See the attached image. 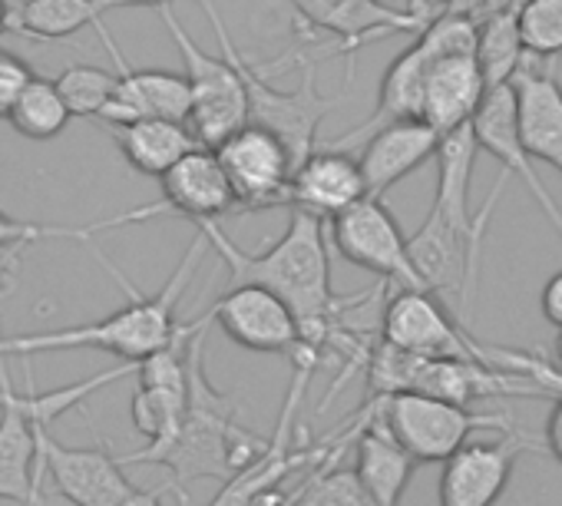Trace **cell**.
<instances>
[{
	"mask_svg": "<svg viewBox=\"0 0 562 506\" xmlns=\"http://www.w3.org/2000/svg\"><path fill=\"white\" fill-rule=\"evenodd\" d=\"M195 228L209 238L215 256L228 266V279H232L228 285L232 289L235 285H258V289H268L271 295H278L295 312L302 335L315 351L325 355L328 345L338 341L355 355V361L364 358V345H361V338H351L345 331L341 312H351L368 295H358L348 302L335 295L331 259H328L322 218L292 209L289 228L281 232V238L274 245L258 251V256L241 251L218 222H202Z\"/></svg>",
	"mask_w": 562,
	"mask_h": 506,
	"instance_id": "1",
	"label": "cell"
},
{
	"mask_svg": "<svg viewBox=\"0 0 562 506\" xmlns=\"http://www.w3.org/2000/svg\"><path fill=\"white\" fill-rule=\"evenodd\" d=\"M209 238L202 232H195V238L189 241L186 256L179 259V266L172 269L169 282L156 292V295H143L130 285V279L103 256L97 248L100 262L106 266V272L123 285V292L130 295V302L106 315L103 322H90V325H77V328H60V331H41V335H18V338H0V358H31V355H44V351H74V348H93V351H106L116 355L120 361H146L153 355H159L162 348H169L186 325L176 322V308L179 299L186 295L202 256H205Z\"/></svg>",
	"mask_w": 562,
	"mask_h": 506,
	"instance_id": "2",
	"label": "cell"
},
{
	"mask_svg": "<svg viewBox=\"0 0 562 506\" xmlns=\"http://www.w3.org/2000/svg\"><path fill=\"white\" fill-rule=\"evenodd\" d=\"M195 331L189 345V411L176 434V440L162 450L123 453V466L130 463H156L169 470V490H176L179 503L189 506V486L195 480H232L241 466L258 460L271 437H258L235 417V401L218 394L205 378V328Z\"/></svg>",
	"mask_w": 562,
	"mask_h": 506,
	"instance_id": "3",
	"label": "cell"
},
{
	"mask_svg": "<svg viewBox=\"0 0 562 506\" xmlns=\"http://www.w3.org/2000/svg\"><path fill=\"white\" fill-rule=\"evenodd\" d=\"M199 8L205 11L215 41L222 47V57L232 60V67L238 70L245 93H248V123L271 130L281 143L289 146L292 159H295V172L302 169V162L315 153V139H318V126L325 123L328 113H335L341 106V97H325L315 83L318 74V60H299L302 64V83L295 90H278L261 77V67L248 64L241 57V50L235 47L232 34L225 31V21L218 18L212 0H199Z\"/></svg>",
	"mask_w": 562,
	"mask_h": 506,
	"instance_id": "4",
	"label": "cell"
},
{
	"mask_svg": "<svg viewBox=\"0 0 562 506\" xmlns=\"http://www.w3.org/2000/svg\"><path fill=\"white\" fill-rule=\"evenodd\" d=\"M368 381H371V397L417 391V394L453 401L460 407H470L476 397H496V394L546 397V391L536 381H529L516 371H503V368H493L483 361L417 358V355H404L384 341L368 358Z\"/></svg>",
	"mask_w": 562,
	"mask_h": 506,
	"instance_id": "5",
	"label": "cell"
},
{
	"mask_svg": "<svg viewBox=\"0 0 562 506\" xmlns=\"http://www.w3.org/2000/svg\"><path fill=\"white\" fill-rule=\"evenodd\" d=\"M162 24L179 47L189 93H192V113H189V130L199 139L202 149H218L228 136H235L241 126H248V93L232 67L228 57H212L205 54L189 31L179 24L172 8H162Z\"/></svg>",
	"mask_w": 562,
	"mask_h": 506,
	"instance_id": "6",
	"label": "cell"
},
{
	"mask_svg": "<svg viewBox=\"0 0 562 506\" xmlns=\"http://www.w3.org/2000/svg\"><path fill=\"white\" fill-rule=\"evenodd\" d=\"M381 411L397 443L417 463H447L467 440H473L476 430H516L503 414H473L470 407L417 391L381 397Z\"/></svg>",
	"mask_w": 562,
	"mask_h": 506,
	"instance_id": "7",
	"label": "cell"
},
{
	"mask_svg": "<svg viewBox=\"0 0 562 506\" xmlns=\"http://www.w3.org/2000/svg\"><path fill=\"white\" fill-rule=\"evenodd\" d=\"M209 318L238 348L258 355H285L292 364H312V368L325 361V355L305 341L295 312L268 289L235 285L209 308Z\"/></svg>",
	"mask_w": 562,
	"mask_h": 506,
	"instance_id": "8",
	"label": "cell"
},
{
	"mask_svg": "<svg viewBox=\"0 0 562 506\" xmlns=\"http://www.w3.org/2000/svg\"><path fill=\"white\" fill-rule=\"evenodd\" d=\"M381 341L417 358L493 364L490 348H483L434 292L397 289L381 312Z\"/></svg>",
	"mask_w": 562,
	"mask_h": 506,
	"instance_id": "9",
	"label": "cell"
},
{
	"mask_svg": "<svg viewBox=\"0 0 562 506\" xmlns=\"http://www.w3.org/2000/svg\"><path fill=\"white\" fill-rule=\"evenodd\" d=\"M299 14V27L305 41L315 37H335V54H351V64L358 50L371 41H384L391 34H424L437 18L447 11L440 8H384L378 0H289Z\"/></svg>",
	"mask_w": 562,
	"mask_h": 506,
	"instance_id": "10",
	"label": "cell"
},
{
	"mask_svg": "<svg viewBox=\"0 0 562 506\" xmlns=\"http://www.w3.org/2000/svg\"><path fill=\"white\" fill-rule=\"evenodd\" d=\"M159 182H162V195L156 202L136 205V209L120 212V215H110V218L90 225V232L120 228V225H133V222H149V218H162V215H176V218H189L192 225H202V222H218L222 215L238 212V199H235V192L228 185V176H225L215 149L189 153Z\"/></svg>",
	"mask_w": 562,
	"mask_h": 506,
	"instance_id": "11",
	"label": "cell"
},
{
	"mask_svg": "<svg viewBox=\"0 0 562 506\" xmlns=\"http://www.w3.org/2000/svg\"><path fill=\"white\" fill-rule=\"evenodd\" d=\"M328 225H331L335 248L351 266L374 272L384 285L430 292L411 262V248H407V238L401 235L397 218L381 199L368 195L364 202L351 205Z\"/></svg>",
	"mask_w": 562,
	"mask_h": 506,
	"instance_id": "12",
	"label": "cell"
},
{
	"mask_svg": "<svg viewBox=\"0 0 562 506\" xmlns=\"http://www.w3.org/2000/svg\"><path fill=\"white\" fill-rule=\"evenodd\" d=\"M209 322H189L182 335L159 355L139 361V387L133 394V427L146 437L143 453L162 450L176 440L189 411V345Z\"/></svg>",
	"mask_w": 562,
	"mask_h": 506,
	"instance_id": "13",
	"label": "cell"
},
{
	"mask_svg": "<svg viewBox=\"0 0 562 506\" xmlns=\"http://www.w3.org/2000/svg\"><path fill=\"white\" fill-rule=\"evenodd\" d=\"M228 185L241 212H265L278 205H292L295 159L289 146L265 126H241L215 149Z\"/></svg>",
	"mask_w": 562,
	"mask_h": 506,
	"instance_id": "14",
	"label": "cell"
},
{
	"mask_svg": "<svg viewBox=\"0 0 562 506\" xmlns=\"http://www.w3.org/2000/svg\"><path fill=\"white\" fill-rule=\"evenodd\" d=\"M407 248L417 276L447 308H453L457 322L467 328V315L480 276V256L473 241L460 235L437 209H430L427 222L407 238Z\"/></svg>",
	"mask_w": 562,
	"mask_h": 506,
	"instance_id": "15",
	"label": "cell"
},
{
	"mask_svg": "<svg viewBox=\"0 0 562 506\" xmlns=\"http://www.w3.org/2000/svg\"><path fill=\"white\" fill-rule=\"evenodd\" d=\"M47 476L74 506H123L139 486L123 473V460L106 447H67L37 427Z\"/></svg>",
	"mask_w": 562,
	"mask_h": 506,
	"instance_id": "16",
	"label": "cell"
},
{
	"mask_svg": "<svg viewBox=\"0 0 562 506\" xmlns=\"http://www.w3.org/2000/svg\"><path fill=\"white\" fill-rule=\"evenodd\" d=\"M522 450H542L529 434L513 430L499 440H467L440 473V506H493L513 476Z\"/></svg>",
	"mask_w": 562,
	"mask_h": 506,
	"instance_id": "17",
	"label": "cell"
},
{
	"mask_svg": "<svg viewBox=\"0 0 562 506\" xmlns=\"http://www.w3.org/2000/svg\"><path fill=\"white\" fill-rule=\"evenodd\" d=\"M47 463L41 453L37 427L14 391L11 374L0 358V499L18 506H44Z\"/></svg>",
	"mask_w": 562,
	"mask_h": 506,
	"instance_id": "18",
	"label": "cell"
},
{
	"mask_svg": "<svg viewBox=\"0 0 562 506\" xmlns=\"http://www.w3.org/2000/svg\"><path fill=\"white\" fill-rule=\"evenodd\" d=\"M476 153H480V139H476V126H460L447 136H440V146H437V199H434V209L460 232L473 241L476 256H480V241H483V232H486V222L496 209V199L503 192V179L506 172L499 176V182L490 189V195L483 199V209L480 215H473V205H470V185H473V166H476Z\"/></svg>",
	"mask_w": 562,
	"mask_h": 506,
	"instance_id": "19",
	"label": "cell"
},
{
	"mask_svg": "<svg viewBox=\"0 0 562 506\" xmlns=\"http://www.w3.org/2000/svg\"><path fill=\"white\" fill-rule=\"evenodd\" d=\"M434 41L427 34L417 37V44H411L404 54H397L391 60V67L384 70L381 90H378V106L374 113L358 123L351 133L338 136L328 143V149L338 153H355L361 149L374 133H381L391 123H404V120H424V90H427V74L434 64Z\"/></svg>",
	"mask_w": 562,
	"mask_h": 506,
	"instance_id": "20",
	"label": "cell"
},
{
	"mask_svg": "<svg viewBox=\"0 0 562 506\" xmlns=\"http://www.w3.org/2000/svg\"><path fill=\"white\" fill-rule=\"evenodd\" d=\"M417 460L391 434L381 397H371L355 420V473L378 506H401Z\"/></svg>",
	"mask_w": 562,
	"mask_h": 506,
	"instance_id": "21",
	"label": "cell"
},
{
	"mask_svg": "<svg viewBox=\"0 0 562 506\" xmlns=\"http://www.w3.org/2000/svg\"><path fill=\"white\" fill-rule=\"evenodd\" d=\"M473 126H476L480 149H486L503 166L506 176L522 179V185L539 202L542 215L562 235V209L555 205V199L539 182V176L532 169V156L526 153V146L519 139V113H516V90H513V83L509 87H499V90H490V97H486L483 110L476 113Z\"/></svg>",
	"mask_w": 562,
	"mask_h": 506,
	"instance_id": "22",
	"label": "cell"
},
{
	"mask_svg": "<svg viewBox=\"0 0 562 506\" xmlns=\"http://www.w3.org/2000/svg\"><path fill=\"white\" fill-rule=\"evenodd\" d=\"M513 90L526 153L562 176V83L549 67H536V57H526L513 77Z\"/></svg>",
	"mask_w": 562,
	"mask_h": 506,
	"instance_id": "23",
	"label": "cell"
},
{
	"mask_svg": "<svg viewBox=\"0 0 562 506\" xmlns=\"http://www.w3.org/2000/svg\"><path fill=\"white\" fill-rule=\"evenodd\" d=\"M368 195L371 192L361 162L351 153H338L328 146L315 149L292 179V209L308 212L322 222L338 218L341 212L364 202Z\"/></svg>",
	"mask_w": 562,
	"mask_h": 506,
	"instance_id": "24",
	"label": "cell"
},
{
	"mask_svg": "<svg viewBox=\"0 0 562 506\" xmlns=\"http://www.w3.org/2000/svg\"><path fill=\"white\" fill-rule=\"evenodd\" d=\"M120 87L100 116L103 126H126L139 120H176L189 123L192 93L186 74L172 70H133L130 64L116 70Z\"/></svg>",
	"mask_w": 562,
	"mask_h": 506,
	"instance_id": "25",
	"label": "cell"
},
{
	"mask_svg": "<svg viewBox=\"0 0 562 506\" xmlns=\"http://www.w3.org/2000/svg\"><path fill=\"white\" fill-rule=\"evenodd\" d=\"M437 146H440V133L427 126L424 120H404V123L384 126L361 146V156H358L368 192L381 199L391 185H397L427 159H434Z\"/></svg>",
	"mask_w": 562,
	"mask_h": 506,
	"instance_id": "26",
	"label": "cell"
},
{
	"mask_svg": "<svg viewBox=\"0 0 562 506\" xmlns=\"http://www.w3.org/2000/svg\"><path fill=\"white\" fill-rule=\"evenodd\" d=\"M106 133L116 139L123 159L139 176H153V179H162L189 153L202 149L189 123H176V120H139L126 126H106Z\"/></svg>",
	"mask_w": 562,
	"mask_h": 506,
	"instance_id": "27",
	"label": "cell"
},
{
	"mask_svg": "<svg viewBox=\"0 0 562 506\" xmlns=\"http://www.w3.org/2000/svg\"><path fill=\"white\" fill-rule=\"evenodd\" d=\"M83 27L106 31L97 0H24L14 8V31L31 41H67Z\"/></svg>",
	"mask_w": 562,
	"mask_h": 506,
	"instance_id": "28",
	"label": "cell"
},
{
	"mask_svg": "<svg viewBox=\"0 0 562 506\" xmlns=\"http://www.w3.org/2000/svg\"><path fill=\"white\" fill-rule=\"evenodd\" d=\"M476 60H480V70H483L490 90H499V87L513 83L516 70L526 60L522 44H519V27H516V8L496 11L486 21H480Z\"/></svg>",
	"mask_w": 562,
	"mask_h": 506,
	"instance_id": "29",
	"label": "cell"
},
{
	"mask_svg": "<svg viewBox=\"0 0 562 506\" xmlns=\"http://www.w3.org/2000/svg\"><path fill=\"white\" fill-rule=\"evenodd\" d=\"M70 120H74V113L64 103L57 80H44V77H34L27 83V90L18 97V103L8 116V123L27 139H54L67 130Z\"/></svg>",
	"mask_w": 562,
	"mask_h": 506,
	"instance_id": "30",
	"label": "cell"
},
{
	"mask_svg": "<svg viewBox=\"0 0 562 506\" xmlns=\"http://www.w3.org/2000/svg\"><path fill=\"white\" fill-rule=\"evenodd\" d=\"M341 457L315 466L308 476H302L281 506H378L368 490L361 486L355 470L338 466Z\"/></svg>",
	"mask_w": 562,
	"mask_h": 506,
	"instance_id": "31",
	"label": "cell"
},
{
	"mask_svg": "<svg viewBox=\"0 0 562 506\" xmlns=\"http://www.w3.org/2000/svg\"><path fill=\"white\" fill-rule=\"evenodd\" d=\"M120 87V74L90 67V64H74L57 77V90L67 103V110L80 120H100Z\"/></svg>",
	"mask_w": 562,
	"mask_h": 506,
	"instance_id": "32",
	"label": "cell"
},
{
	"mask_svg": "<svg viewBox=\"0 0 562 506\" xmlns=\"http://www.w3.org/2000/svg\"><path fill=\"white\" fill-rule=\"evenodd\" d=\"M516 27L526 57L552 60L562 54V0H522L516 4Z\"/></svg>",
	"mask_w": 562,
	"mask_h": 506,
	"instance_id": "33",
	"label": "cell"
},
{
	"mask_svg": "<svg viewBox=\"0 0 562 506\" xmlns=\"http://www.w3.org/2000/svg\"><path fill=\"white\" fill-rule=\"evenodd\" d=\"M47 238H77V241H93L90 225L87 228H57V225H37V222H24L14 218L8 212H0V248H24L34 241H47Z\"/></svg>",
	"mask_w": 562,
	"mask_h": 506,
	"instance_id": "34",
	"label": "cell"
},
{
	"mask_svg": "<svg viewBox=\"0 0 562 506\" xmlns=\"http://www.w3.org/2000/svg\"><path fill=\"white\" fill-rule=\"evenodd\" d=\"M34 80V70L27 67V60H21L18 54L0 50V120H8L18 97L27 90V83Z\"/></svg>",
	"mask_w": 562,
	"mask_h": 506,
	"instance_id": "35",
	"label": "cell"
},
{
	"mask_svg": "<svg viewBox=\"0 0 562 506\" xmlns=\"http://www.w3.org/2000/svg\"><path fill=\"white\" fill-rule=\"evenodd\" d=\"M542 315L549 325L562 331V272H555L542 289Z\"/></svg>",
	"mask_w": 562,
	"mask_h": 506,
	"instance_id": "36",
	"label": "cell"
},
{
	"mask_svg": "<svg viewBox=\"0 0 562 506\" xmlns=\"http://www.w3.org/2000/svg\"><path fill=\"white\" fill-rule=\"evenodd\" d=\"M546 443L552 450V457L562 463V401H555L552 414H549V424H546Z\"/></svg>",
	"mask_w": 562,
	"mask_h": 506,
	"instance_id": "37",
	"label": "cell"
},
{
	"mask_svg": "<svg viewBox=\"0 0 562 506\" xmlns=\"http://www.w3.org/2000/svg\"><path fill=\"white\" fill-rule=\"evenodd\" d=\"M100 14L106 11H126V8H172V0H97Z\"/></svg>",
	"mask_w": 562,
	"mask_h": 506,
	"instance_id": "38",
	"label": "cell"
},
{
	"mask_svg": "<svg viewBox=\"0 0 562 506\" xmlns=\"http://www.w3.org/2000/svg\"><path fill=\"white\" fill-rule=\"evenodd\" d=\"M169 486L162 483V486H153V490H136L123 506H162V493H166Z\"/></svg>",
	"mask_w": 562,
	"mask_h": 506,
	"instance_id": "39",
	"label": "cell"
},
{
	"mask_svg": "<svg viewBox=\"0 0 562 506\" xmlns=\"http://www.w3.org/2000/svg\"><path fill=\"white\" fill-rule=\"evenodd\" d=\"M8 31H14V8L8 4V0H0V37H4Z\"/></svg>",
	"mask_w": 562,
	"mask_h": 506,
	"instance_id": "40",
	"label": "cell"
},
{
	"mask_svg": "<svg viewBox=\"0 0 562 506\" xmlns=\"http://www.w3.org/2000/svg\"><path fill=\"white\" fill-rule=\"evenodd\" d=\"M4 279H8V251L0 248V292H4ZM4 338V335H0Z\"/></svg>",
	"mask_w": 562,
	"mask_h": 506,
	"instance_id": "41",
	"label": "cell"
},
{
	"mask_svg": "<svg viewBox=\"0 0 562 506\" xmlns=\"http://www.w3.org/2000/svg\"><path fill=\"white\" fill-rule=\"evenodd\" d=\"M434 4H440V8H447V11H453V8H460L463 0H434Z\"/></svg>",
	"mask_w": 562,
	"mask_h": 506,
	"instance_id": "42",
	"label": "cell"
},
{
	"mask_svg": "<svg viewBox=\"0 0 562 506\" xmlns=\"http://www.w3.org/2000/svg\"><path fill=\"white\" fill-rule=\"evenodd\" d=\"M555 355H559V368H562V331H559V338H555Z\"/></svg>",
	"mask_w": 562,
	"mask_h": 506,
	"instance_id": "43",
	"label": "cell"
},
{
	"mask_svg": "<svg viewBox=\"0 0 562 506\" xmlns=\"http://www.w3.org/2000/svg\"><path fill=\"white\" fill-rule=\"evenodd\" d=\"M378 4H384V8H394V4H401V0H378Z\"/></svg>",
	"mask_w": 562,
	"mask_h": 506,
	"instance_id": "44",
	"label": "cell"
},
{
	"mask_svg": "<svg viewBox=\"0 0 562 506\" xmlns=\"http://www.w3.org/2000/svg\"><path fill=\"white\" fill-rule=\"evenodd\" d=\"M516 4H522V0H516ZM516 4H513V8H516Z\"/></svg>",
	"mask_w": 562,
	"mask_h": 506,
	"instance_id": "45",
	"label": "cell"
}]
</instances>
